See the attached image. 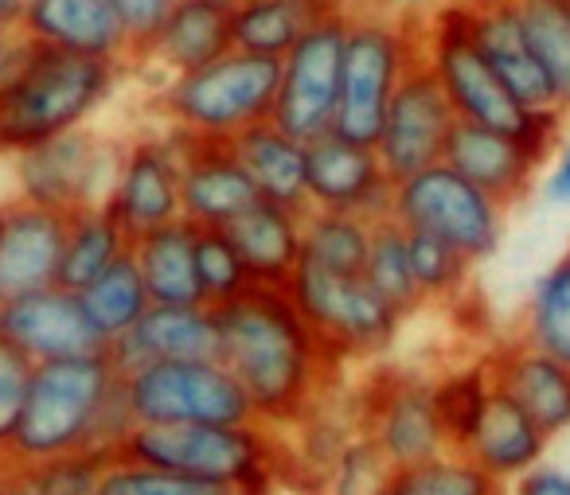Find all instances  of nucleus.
<instances>
[{"mask_svg":"<svg viewBox=\"0 0 570 495\" xmlns=\"http://www.w3.org/2000/svg\"><path fill=\"white\" fill-rule=\"evenodd\" d=\"M219 359L250 394L269 429H294L328 394L341 390L348 363L317 336L289 289L250 285L238 300L215 308Z\"/></svg>","mask_w":570,"mask_h":495,"instance_id":"nucleus-1","label":"nucleus"},{"mask_svg":"<svg viewBox=\"0 0 570 495\" xmlns=\"http://www.w3.org/2000/svg\"><path fill=\"white\" fill-rule=\"evenodd\" d=\"M129 425L134 422L121 398V370L110 352L36 363L32 390L17 429L4 440V456H110Z\"/></svg>","mask_w":570,"mask_h":495,"instance_id":"nucleus-2","label":"nucleus"},{"mask_svg":"<svg viewBox=\"0 0 570 495\" xmlns=\"http://www.w3.org/2000/svg\"><path fill=\"white\" fill-rule=\"evenodd\" d=\"M129 67L114 59L71 56L17 40L0 79V157H20L32 145L79 129L110 102Z\"/></svg>","mask_w":570,"mask_h":495,"instance_id":"nucleus-3","label":"nucleus"},{"mask_svg":"<svg viewBox=\"0 0 570 495\" xmlns=\"http://www.w3.org/2000/svg\"><path fill=\"white\" fill-rule=\"evenodd\" d=\"M118 461L180 472L238 495H274L294 484L289 445L282 429L250 425H129L114 445Z\"/></svg>","mask_w":570,"mask_h":495,"instance_id":"nucleus-4","label":"nucleus"},{"mask_svg":"<svg viewBox=\"0 0 570 495\" xmlns=\"http://www.w3.org/2000/svg\"><path fill=\"white\" fill-rule=\"evenodd\" d=\"M422 56L434 67L458 121L504 129V133L523 137L539 152L554 157L570 118L562 110H523L515 102L512 90L500 82V75L484 59L481 43L473 40L461 0L422 4Z\"/></svg>","mask_w":570,"mask_h":495,"instance_id":"nucleus-5","label":"nucleus"},{"mask_svg":"<svg viewBox=\"0 0 570 495\" xmlns=\"http://www.w3.org/2000/svg\"><path fill=\"white\" fill-rule=\"evenodd\" d=\"M282 59L227 51L191 75L160 82L153 90V118L207 141H230L250 126L274 118Z\"/></svg>","mask_w":570,"mask_h":495,"instance_id":"nucleus-6","label":"nucleus"},{"mask_svg":"<svg viewBox=\"0 0 570 495\" xmlns=\"http://www.w3.org/2000/svg\"><path fill=\"white\" fill-rule=\"evenodd\" d=\"M419 56L422 4H411L403 12H352L333 133L375 149L391 98Z\"/></svg>","mask_w":570,"mask_h":495,"instance_id":"nucleus-7","label":"nucleus"},{"mask_svg":"<svg viewBox=\"0 0 570 495\" xmlns=\"http://www.w3.org/2000/svg\"><path fill=\"white\" fill-rule=\"evenodd\" d=\"M121 398L134 425H250V394L223 359L141 363L121 370Z\"/></svg>","mask_w":570,"mask_h":495,"instance_id":"nucleus-8","label":"nucleus"},{"mask_svg":"<svg viewBox=\"0 0 570 495\" xmlns=\"http://www.w3.org/2000/svg\"><path fill=\"white\" fill-rule=\"evenodd\" d=\"M289 297L302 308L305 320L317 328V336L341 355L352 359H375L395 344L406 316L380 297L367 285L364 274H336L317 261L302 258V266L289 277Z\"/></svg>","mask_w":570,"mask_h":495,"instance_id":"nucleus-9","label":"nucleus"},{"mask_svg":"<svg viewBox=\"0 0 570 495\" xmlns=\"http://www.w3.org/2000/svg\"><path fill=\"white\" fill-rule=\"evenodd\" d=\"M504 215L508 207H500L489 191L465 180L445 160L399 180L391 196V219L403 222L406 230H426L458 246L469 261H484L497 254L504 238Z\"/></svg>","mask_w":570,"mask_h":495,"instance_id":"nucleus-10","label":"nucleus"},{"mask_svg":"<svg viewBox=\"0 0 570 495\" xmlns=\"http://www.w3.org/2000/svg\"><path fill=\"white\" fill-rule=\"evenodd\" d=\"M121 157H126L121 137H106L95 126L67 129V133L12 157L20 188L17 196L51 207L59 215L106 207L114 184H118Z\"/></svg>","mask_w":570,"mask_h":495,"instance_id":"nucleus-11","label":"nucleus"},{"mask_svg":"<svg viewBox=\"0 0 570 495\" xmlns=\"http://www.w3.org/2000/svg\"><path fill=\"white\" fill-rule=\"evenodd\" d=\"M360 433L387 453L395 468L450 453L434 402V375L422 370H375L352 390Z\"/></svg>","mask_w":570,"mask_h":495,"instance_id":"nucleus-12","label":"nucleus"},{"mask_svg":"<svg viewBox=\"0 0 570 495\" xmlns=\"http://www.w3.org/2000/svg\"><path fill=\"white\" fill-rule=\"evenodd\" d=\"M348 20L352 12H336V17L321 20L282 59V82H277V102L269 121L289 137H297L302 145L333 133L336 126Z\"/></svg>","mask_w":570,"mask_h":495,"instance_id":"nucleus-13","label":"nucleus"},{"mask_svg":"<svg viewBox=\"0 0 570 495\" xmlns=\"http://www.w3.org/2000/svg\"><path fill=\"white\" fill-rule=\"evenodd\" d=\"M453 126H458V113H453L434 67L426 63V56H419L411 63V71L403 75V82H399L395 98L387 106L383 133L375 141V152H380L391 180L399 184L406 176L445 160Z\"/></svg>","mask_w":570,"mask_h":495,"instance_id":"nucleus-14","label":"nucleus"},{"mask_svg":"<svg viewBox=\"0 0 570 495\" xmlns=\"http://www.w3.org/2000/svg\"><path fill=\"white\" fill-rule=\"evenodd\" d=\"M106 207L134 242L184 219L180 133L173 126H149L137 137H129L118 184H114Z\"/></svg>","mask_w":570,"mask_h":495,"instance_id":"nucleus-15","label":"nucleus"},{"mask_svg":"<svg viewBox=\"0 0 570 495\" xmlns=\"http://www.w3.org/2000/svg\"><path fill=\"white\" fill-rule=\"evenodd\" d=\"M305 165H309V207L360 215L372 222L391 215L395 180L375 149L341 133H325L305 145Z\"/></svg>","mask_w":570,"mask_h":495,"instance_id":"nucleus-16","label":"nucleus"},{"mask_svg":"<svg viewBox=\"0 0 570 495\" xmlns=\"http://www.w3.org/2000/svg\"><path fill=\"white\" fill-rule=\"evenodd\" d=\"M0 336L24 347L36 363L110 352V344L90 324L79 293L63 289V285H48V289L4 300L0 305Z\"/></svg>","mask_w":570,"mask_h":495,"instance_id":"nucleus-17","label":"nucleus"},{"mask_svg":"<svg viewBox=\"0 0 570 495\" xmlns=\"http://www.w3.org/2000/svg\"><path fill=\"white\" fill-rule=\"evenodd\" d=\"M67 215L24 196L0 199V300L59 285Z\"/></svg>","mask_w":570,"mask_h":495,"instance_id":"nucleus-18","label":"nucleus"},{"mask_svg":"<svg viewBox=\"0 0 570 495\" xmlns=\"http://www.w3.org/2000/svg\"><path fill=\"white\" fill-rule=\"evenodd\" d=\"M445 165H453L465 180H473L500 207L512 211L535 188L539 168L551 165V157L539 152L531 141H523V137L504 133V129L458 121L450 133V145H445Z\"/></svg>","mask_w":570,"mask_h":495,"instance_id":"nucleus-19","label":"nucleus"},{"mask_svg":"<svg viewBox=\"0 0 570 495\" xmlns=\"http://www.w3.org/2000/svg\"><path fill=\"white\" fill-rule=\"evenodd\" d=\"M17 32L40 48L134 63V43L114 0H24Z\"/></svg>","mask_w":570,"mask_h":495,"instance_id":"nucleus-20","label":"nucleus"},{"mask_svg":"<svg viewBox=\"0 0 570 495\" xmlns=\"http://www.w3.org/2000/svg\"><path fill=\"white\" fill-rule=\"evenodd\" d=\"M176 133H180L184 219L196 227H227L254 199H262L246 168L238 165L230 141H207V137H191L184 129H176Z\"/></svg>","mask_w":570,"mask_h":495,"instance_id":"nucleus-21","label":"nucleus"},{"mask_svg":"<svg viewBox=\"0 0 570 495\" xmlns=\"http://www.w3.org/2000/svg\"><path fill=\"white\" fill-rule=\"evenodd\" d=\"M489 370L497 390H504L512 402H520L547 437H562L570 429V367L554 355L531 347L528 339H508L497 344L489 355Z\"/></svg>","mask_w":570,"mask_h":495,"instance_id":"nucleus-22","label":"nucleus"},{"mask_svg":"<svg viewBox=\"0 0 570 495\" xmlns=\"http://www.w3.org/2000/svg\"><path fill=\"white\" fill-rule=\"evenodd\" d=\"M118 370L141 363L219 359V316L207 305H153L118 344L110 347Z\"/></svg>","mask_w":570,"mask_h":495,"instance_id":"nucleus-23","label":"nucleus"},{"mask_svg":"<svg viewBox=\"0 0 570 495\" xmlns=\"http://www.w3.org/2000/svg\"><path fill=\"white\" fill-rule=\"evenodd\" d=\"M227 51H235V36H230V12L215 9V4H191V0H176V9L153 36V43L141 51L134 71H160L168 79L176 75H191L199 67L215 63Z\"/></svg>","mask_w":570,"mask_h":495,"instance_id":"nucleus-24","label":"nucleus"},{"mask_svg":"<svg viewBox=\"0 0 570 495\" xmlns=\"http://www.w3.org/2000/svg\"><path fill=\"white\" fill-rule=\"evenodd\" d=\"M551 445L539 422L520 406L512 402L504 390H492L489 406H484L481 422H476L473 437L461 453L484 472L492 476L497 484H515L523 472H531L535 464H543V453Z\"/></svg>","mask_w":570,"mask_h":495,"instance_id":"nucleus-25","label":"nucleus"},{"mask_svg":"<svg viewBox=\"0 0 570 495\" xmlns=\"http://www.w3.org/2000/svg\"><path fill=\"white\" fill-rule=\"evenodd\" d=\"M302 222L305 211H297V207L274 204V199H254L223 230L238 246L254 285H277V289H285L294 269L302 266Z\"/></svg>","mask_w":570,"mask_h":495,"instance_id":"nucleus-26","label":"nucleus"},{"mask_svg":"<svg viewBox=\"0 0 570 495\" xmlns=\"http://www.w3.org/2000/svg\"><path fill=\"white\" fill-rule=\"evenodd\" d=\"M230 149L262 199L309 211V165H305V145L297 137L277 129L274 121H262L230 137Z\"/></svg>","mask_w":570,"mask_h":495,"instance_id":"nucleus-27","label":"nucleus"},{"mask_svg":"<svg viewBox=\"0 0 570 495\" xmlns=\"http://www.w3.org/2000/svg\"><path fill=\"white\" fill-rule=\"evenodd\" d=\"M336 12H348L341 0H246L230 12L235 51L285 59L305 32Z\"/></svg>","mask_w":570,"mask_h":495,"instance_id":"nucleus-28","label":"nucleus"},{"mask_svg":"<svg viewBox=\"0 0 570 495\" xmlns=\"http://www.w3.org/2000/svg\"><path fill=\"white\" fill-rule=\"evenodd\" d=\"M196 222L176 219L134 242L137 269L153 305H204L196 277Z\"/></svg>","mask_w":570,"mask_h":495,"instance_id":"nucleus-29","label":"nucleus"},{"mask_svg":"<svg viewBox=\"0 0 570 495\" xmlns=\"http://www.w3.org/2000/svg\"><path fill=\"white\" fill-rule=\"evenodd\" d=\"M126 254H134V238L126 235L110 207H87V211L67 215L63 261H59V285L63 289H87L90 281L118 266Z\"/></svg>","mask_w":570,"mask_h":495,"instance_id":"nucleus-30","label":"nucleus"},{"mask_svg":"<svg viewBox=\"0 0 570 495\" xmlns=\"http://www.w3.org/2000/svg\"><path fill=\"white\" fill-rule=\"evenodd\" d=\"M79 300H82V308H87L95 331L110 347L153 308V297H149V289H145V277H141V269H137L134 254H126L118 266H110L98 281H90L87 289H79Z\"/></svg>","mask_w":570,"mask_h":495,"instance_id":"nucleus-31","label":"nucleus"},{"mask_svg":"<svg viewBox=\"0 0 570 495\" xmlns=\"http://www.w3.org/2000/svg\"><path fill=\"white\" fill-rule=\"evenodd\" d=\"M520 339L570 367V250L551 261L531 285L520 316Z\"/></svg>","mask_w":570,"mask_h":495,"instance_id":"nucleus-32","label":"nucleus"},{"mask_svg":"<svg viewBox=\"0 0 570 495\" xmlns=\"http://www.w3.org/2000/svg\"><path fill=\"white\" fill-rule=\"evenodd\" d=\"M106 453L20 461L0 456V495H98Z\"/></svg>","mask_w":570,"mask_h":495,"instance_id":"nucleus-33","label":"nucleus"},{"mask_svg":"<svg viewBox=\"0 0 570 495\" xmlns=\"http://www.w3.org/2000/svg\"><path fill=\"white\" fill-rule=\"evenodd\" d=\"M372 250V219L309 207L302 222V258L336 274H364Z\"/></svg>","mask_w":570,"mask_h":495,"instance_id":"nucleus-34","label":"nucleus"},{"mask_svg":"<svg viewBox=\"0 0 570 495\" xmlns=\"http://www.w3.org/2000/svg\"><path fill=\"white\" fill-rule=\"evenodd\" d=\"M364 277H367V285H372L387 305H395L403 316L419 313V308L426 305L419 281H414V269H411L406 227L391 219V215H383V219L372 222V250H367Z\"/></svg>","mask_w":570,"mask_h":495,"instance_id":"nucleus-35","label":"nucleus"},{"mask_svg":"<svg viewBox=\"0 0 570 495\" xmlns=\"http://www.w3.org/2000/svg\"><path fill=\"white\" fill-rule=\"evenodd\" d=\"M492 390V370L489 359H473L465 367H453L445 375H434V402H438V417H442L445 440H450V453H461L473 437L476 422H481L484 406H489Z\"/></svg>","mask_w":570,"mask_h":495,"instance_id":"nucleus-36","label":"nucleus"},{"mask_svg":"<svg viewBox=\"0 0 570 495\" xmlns=\"http://www.w3.org/2000/svg\"><path fill=\"white\" fill-rule=\"evenodd\" d=\"M504 484L484 476L465 453H442L391 472L383 495H500Z\"/></svg>","mask_w":570,"mask_h":495,"instance_id":"nucleus-37","label":"nucleus"},{"mask_svg":"<svg viewBox=\"0 0 570 495\" xmlns=\"http://www.w3.org/2000/svg\"><path fill=\"white\" fill-rule=\"evenodd\" d=\"M543 71L551 75L559 110L570 118V0H515Z\"/></svg>","mask_w":570,"mask_h":495,"instance_id":"nucleus-38","label":"nucleus"},{"mask_svg":"<svg viewBox=\"0 0 570 495\" xmlns=\"http://www.w3.org/2000/svg\"><path fill=\"white\" fill-rule=\"evenodd\" d=\"M406 246H411V269L426 305H453L465 297L476 261H469L458 246L442 242L426 230H406Z\"/></svg>","mask_w":570,"mask_h":495,"instance_id":"nucleus-39","label":"nucleus"},{"mask_svg":"<svg viewBox=\"0 0 570 495\" xmlns=\"http://www.w3.org/2000/svg\"><path fill=\"white\" fill-rule=\"evenodd\" d=\"M196 277L207 308H223L238 300L254 285L238 246L223 227H199L196 230Z\"/></svg>","mask_w":570,"mask_h":495,"instance_id":"nucleus-40","label":"nucleus"},{"mask_svg":"<svg viewBox=\"0 0 570 495\" xmlns=\"http://www.w3.org/2000/svg\"><path fill=\"white\" fill-rule=\"evenodd\" d=\"M98 495H238V492L223 484H207V479H196V476H180V472H165V468H149V464H137V461L106 456Z\"/></svg>","mask_w":570,"mask_h":495,"instance_id":"nucleus-41","label":"nucleus"},{"mask_svg":"<svg viewBox=\"0 0 570 495\" xmlns=\"http://www.w3.org/2000/svg\"><path fill=\"white\" fill-rule=\"evenodd\" d=\"M391 472H395V464L387 461V453L372 437L356 433L344 445V453L336 456L333 472H328L325 495H383Z\"/></svg>","mask_w":570,"mask_h":495,"instance_id":"nucleus-42","label":"nucleus"},{"mask_svg":"<svg viewBox=\"0 0 570 495\" xmlns=\"http://www.w3.org/2000/svg\"><path fill=\"white\" fill-rule=\"evenodd\" d=\"M36 378V359L17 347L9 336H0V445L12 437L20 414H24L28 390Z\"/></svg>","mask_w":570,"mask_h":495,"instance_id":"nucleus-43","label":"nucleus"},{"mask_svg":"<svg viewBox=\"0 0 570 495\" xmlns=\"http://www.w3.org/2000/svg\"><path fill=\"white\" fill-rule=\"evenodd\" d=\"M121 24L129 32V43H134V63L141 59V51L153 43V36L160 32V24L168 20V12L176 9V0H114ZM129 63V71H134Z\"/></svg>","mask_w":570,"mask_h":495,"instance_id":"nucleus-44","label":"nucleus"},{"mask_svg":"<svg viewBox=\"0 0 570 495\" xmlns=\"http://www.w3.org/2000/svg\"><path fill=\"white\" fill-rule=\"evenodd\" d=\"M543 199L551 207H570V121H567V133H562L559 149L551 157V168H547L543 184H539Z\"/></svg>","mask_w":570,"mask_h":495,"instance_id":"nucleus-45","label":"nucleus"},{"mask_svg":"<svg viewBox=\"0 0 570 495\" xmlns=\"http://www.w3.org/2000/svg\"><path fill=\"white\" fill-rule=\"evenodd\" d=\"M508 495H570V472L559 468V464H535L515 479Z\"/></svg>","mask_w":570,"mask_h":495,"instance_id":"nucleus-46","label":"nucleus"},{"mask_svg":"<svg viewBox=\"0 0 570 495\" xmlns=\"http://www.w3.org/2000/svg\"><path fill=\"white\" fill-rule=\"evenodd\" d=\"M17 40H20L17 24H4V20H0V79H4V71H9V59H12V51H17Z\"/></svg>","mask_w":570,"mask_h":495,"instance_id":"nucleus-47","label":"nucleus"},{"mask_svg":"<svg viewBox=\"0 0 570 495\" xmlns=\"http://www.w3.org/2000/svg\"><path fill=\"white\" fill-rule=\"evenodd\" d=\"M20 12H24V0H0V20L4 24H17Z\"/></svg>","mask_w":570,"mask_h":495,"instance_id":"nucleus-48","label":"nucleus"},{"mask_svg":"<svg viewBox=\"0 0 570 495\" xmlns=\"http://www.w3.org/2000/svg\"><path fill=\"white\" fill-rule=\"evenodd\" d=\"M191 4H215V9H227V12H235L238 4H246V0H191Z\"/></svg>","mask_w":570,"mask_h":495,"instance_id":"nucleus-49","label":"nucleus"},{"mask_svg":"<svg viewBox=\"0 0 570 495\" xmlns=\"http://www.w3.org/2000/svg\"><path fill=\"white\" fill-rule=\"evenodd\" d=\"M406 4H419V0H406Z\"/></svg>","mask_w":570,"mask_h":495,"instance_id":"nucleus-50","label":"nucleus"},{"mask_svg":"<svg viewBox=\"0 0 570 495\" xmlns=\"http://www.w3.org/2000/svg\"><path fill=\"white\" fill-rule=\"evenodd\" d=\"M0 456H4V445H0Z\"/></svg>","mask_w":570,"mask_h":495,"instance_id":"nucleus-51","label":"nucleus"},{"mask_svg":"<svg viewBox=\"0 0 570 495\" xmlns=\"http://www.w3.org/2000/svg\"><path fill=\"white\" fill-rule=\"evenodd\" d=\"M500 495H508V487H504V492H500Z\"/></svg>","mask_w":570,"mask_h":495,"instance_id":"nucleus-52","label":"nucleus"},{"mask_svg":"<svg viewBox=\"0 0 570 495\" xmlns=\"http://www.w3.org/2000/svg\"><path fill=\"white\" fill-rule=\"evenodd\" d=\"M0 305H4V300H0Z\"/></svg>","mask_w":570,"mask_h":495,"instance_id":"nucleus-53","label":"nucleus"}]
</instances>
